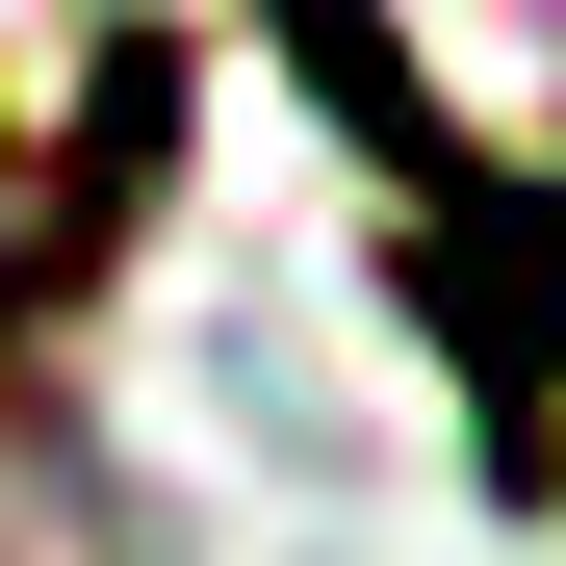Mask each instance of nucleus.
<instances>
[{
    "instance_id": "f257e3e1",
    "label": "nucleus",
    "mask_w": 566,
    "mask_h": 566,
    "mask_svg": "<svg viewBox=\"0 0 566 566\" xmlns=\"http://www.w3.org/2000/svg\"><path fill=\"white\" fill-rule=\"evenodd\" d=\"M258 27H283V77L360 129V180L412 207L387 258H412V310H438V360H463V412H490V490H541V463H566V180H515L360 0H258Z\"/></svg>"
}]
</instances>
